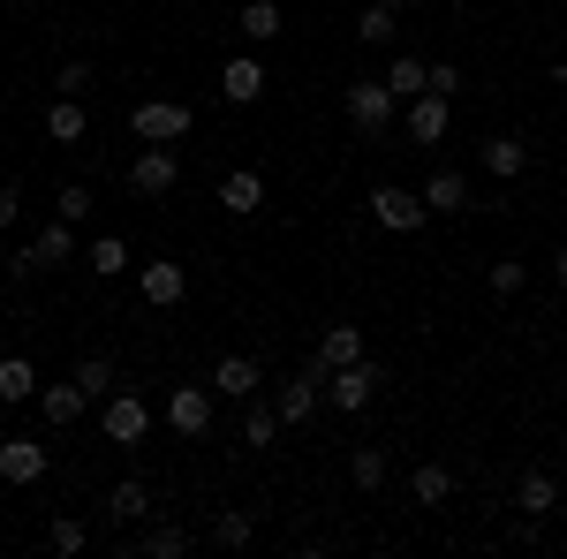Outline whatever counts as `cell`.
<instances>
[{
  "mask_svg": "<svg viewBox=\"0 0 567 559\" xmlns=\"http://www.w3.org/2000/svg\"><path fill=\"white\" fill-rule=\"evenodd\" d=\"M130 130H136V144H182L189 136V106L182 99H136Z\"/></svg>",
  "mask_w": 567,
  "mask_h": 559,
  "instance_id": "cell-1",
  "label": "cell"
},
{
  "mask_svg": "<svg viewBox=\"0 0 567 559\" xmlns=\"http://www.w3.org/2000/svg\"><path fill=\"white\" fill-rule=\"evenodd\" d=\"M371 219H379L386 235H416V227L432 219V205H424V189H393V182H379V189H371Z\"/></svg>",
  "mask_w": 567,
  "mask_h": 559,
  "instance_id": "cell-2",
  "label": "cell"
},
{
  "mask_svg": "<svg viewBox=\"0 0 567 559\" xmlns=\"http://www.w3.org/2000/svg\"><path fill=\"white\" fill-rule=\"evenodd\" d=\"M393 106H401V99H393L386 76H363V84H349V122H355L363 136H386Z\"/></svg>",
  "mask_w": 567,
  "mask_h": 559,
  "instance_id": "cell-3",
  "label": "cell"
},
{
  "mask_svg": "<svg viewBox=\"0 0 567 559\" xmlns=\"http://www.w3.org/2000/svg\"><path fill=\"white\" fill-rule=\"evenodd\" d=\"M175 182H182L175 144H144V152H136V167H130V189H136V197H167Z\"/></svg>",
  "mask_w": 567,
  "mask_h": 559,
  "instance_id": "cell-4",
  "label": "cell"
},
{
  "mask_svg": "<svg viewBox=\"0 0 567 559\" xmlns=\"http://www.w3.org/2000/svg\"><path fill=\"white\" fill-rule=\"evenodd\" d=\"M326 386H333V408H349V416H355V408H371V393L386 386V371L363 355V363H349V371H333Z\"/></svg>",
  "mask_w": 567,
  "mask_h": 559,
  "instance_id": "cell-5",
  "label": "cell"
},
{
  "mask_svg": "<svg viewBox=\"0 0 567 559\" xmlns=\"http://www.w3.org/2000/svg\"><path fill=\"white\" fill-rule=\"evenodd\" d=\"M99 431H106L114 446H144V431H152V408H144L136 393H114V401H106V416H99Z\"/></svg>",
  "mask_w": 567,
  "mask_h": 559,
  "instance_id": "cell-6",
  "label": "cell"
},
{
  "mask_svg": "<svg viewBox=\"0 0 567 559\" xmlns=\"http://www.w3.org/2000/svg\"><path fill=\"white\" fill-rule=\"evenodd\" d=\"M167 424H175L182 438H205V431H213V393L205 386H175L167 393Z\"/></svg>",
  "mask_w": 567,
  "mask_h": 559,
  "instance_id": "cell-7",
  "label": "cell"
},
{
  "mask_svg": "<svg viewBox=\"0 0 567 559\" xmlns=\"http://www.w3.org/2000/svg\"><path fill=\"white\" fill-rule=\"evenodd\" d=\"M219 99H227V106H258V99H265V61L235 53V61L219 69Z\"/></svg>",
  "mask_w": 567,
  "mask_h": 559,
  "instance_id": "cell-8",
  "label": "cell"
},
{
  "mask_svg": "<svg viewBox=\"0 0 567 559\" xmlns=\"http://www.w3.org/2000/svg\"><path fill=\"white\" fill-rule=\"evenodd\" d=\"M318 386H326V371H318V363L296 371V379L280 386V424H310V416H318Z\"/></svg>",
  "mask_w": 567,
  "mask_h": 559,
  "instance_id": "cell-9",
  "label": "cell"
},
{
  "mask_svg": "<svg viewBox=\"0 0 567 559\" xmlns=\"http://www.w3.org/2000/svg\"><path fill=\"white\" fill-rule=\"evenodd\" d=\"M265 205V174L258 167H235L227 182H219V213H235V219H250Z\"/></svg>",
  "mask_w": 567,
  "mask_h": 559,
  "instance_id": "cell-10",
  "label": "cell"
},
{
  "mask_svg": "<svg viewBox=\"0 0 567 559\" xmlns=\"http://www.w3.org/2000/svg\"><path fill=\"white\" fill-rule=\"evenodd\" d=\"M0 476H8V484H39L45 476V446L39 438H0Z\"/></svg>",
  "mask_w": 567,
  "mask_h": 559,
  "instance_id": "cell-11",
  "label": "cell"
},
{
  "mask_svg": "<svg viewBox=\"0 0 567 559\" xmlns=\"http://www.w3.org/2000/svg\"><path fill=\"white\" fill-rule=\"evenodd\" d=\"M310 363H318L326 379H333V371H349V363H363V333H355V325H326V341H318Z\"/></svg>",
  "mask_w": 567,
  "mask_h": 559,
  "instance_id": "cell-12",
  "label": "cell"
},
{
  "mask_svg": "<svg viewBox=\"0 0 567 559\" xmlns=\"http://www.w3.org/2000/svg\"><path fill=\"white\" fill-rule=\"evenodd\" d=\"M258 386H265V371L250 363V355H219L213 393H227V401H258Z\"/></svg>",
  "mask_w": 567,
  "mask_h": 559,
  "instance_id": "cell-13",
  "label": "cell"
},
{
  "mask_svg": "<svg viewBox=\"0 0 567 559\" xmlns=\"http://www.w3.org/2000/svg\"><path fill=\"white\" fill-rule=\"evenodd\" d=\"M515 507H523L529 521L553 515V507H560V484H553V469H523V476H515Z\"/></svg>",
  "mask_w": 567,
  "mask_h": 559,
  "instance_id": "cell-14",
  "label": "cell"
},
{
  "mask_svg": "<svg viewBox=\"0 0 567 559\" xmlns=\"http://www.w3.org/2000/svg\"><path fill=\"white\" fill-rule=\"evenodd\" d=\"M84 401H91V393L76 386V379H69V386H39V416L53 431H69V424H84Z\"/></svg>",
  "mask_w": 567,
  "mask_h": 559,
  "instance_id": "cell-15",
  "label": "cell"
},
{
  "mask_svg": "<svg viewBox=\"0 0 567 559\" xmlns=\"http://www.w3.org/2000/svg\"><path fill=\"white\" fill-rule=\"evenodd\" d=\"M409 136L416 144H439L446 136V91H416L409 99Z\"/></svg>",
  "mask_w": 567,
  "mask_h": 559,
  "instance_id": "cell-16",
  "label": "cell"
},
{
  "mask_svg": "<svg viewBox=\"0 0 567 559\" xmlns=\"http://www.w3.org/2000/svg\"><path fill=\"white\" fill-rule=\"evenodd\" d=\"M76 258V227L69 219H45L39 235H31V265H69Z\"/></svg>",
  "mask_w": 567,
  "mask_h": 559,
  "instance_id": "cell-17",
  "label": "cell"
},
{
  "mask_svg": "<svg viewBox=\"0 0 567 559\" xmlns=\"http://www.w3.org/2000/svg\"><path fill=\"white\" fill-rule=\"evenodd\" d=\"M182 296H189V272L182 265H144V302L152 310H175Z\"/></svg>",
  "mask_w": 567,
  "mask_h": 559,
  "instance_id": "cell-18",
  "label": "cell"
},
{
  "mask_svg": "<svg viewBox=\"0 0 567 559\" xmlns=\"http://www.w3.org/2000/svg\"><path fill=\"white\" fill-rule=\"evenodd\" d=\"M23 401H39V371H31V355H8L0 363V408H23Z\"/></svg>",
  "mask_w": 567,
  "mask_h": 559,
  "instance_id": "cell-19",
  "label": "cell"
},
{
  "mask_svg": "<svg viewBox=\"0 0 567 559\" xmlns=\"http://www.w3.org/2000/svg\"><path fill=\"white\" fill-rule=\"evenodd\" d=\"M523 167H529V144H523V136H484V174L515 182Z\"/></svg>",
  "mask_w": 567,
  "mask_h": 559,
  "instance_id": "cell-20",
  "label": "cell"
},
{
  "mask_svg": "<svg viewBox=\"0 0 567 559\" xmlns=\"http://www.w3.org/2000/svg\"><path fill=\"white\" fill-rule=\"evenodd\" d=\"M235 31H243L250 45H272L280 39V0H250V8L235 15Z\"/></svg>",
  "mask_w": 567,
  "mask_h": 559,
  "instance_id": "cell-21",
  "label": "cell"
},
{
  "mask_svg": "<svg viewBox=\"0 0 567 559\" xmlns=\"http://www.w3.org/2000/svg\"><path fill=\"white\" fill-rule=\"evenodd\" d=\"M424 205H432V219L439 213H462V205H470V182H462L454 167H439L432 182H424Z\"/></svg>",
  "mask_w": 567,
  "mask_h": 559,
  "instance_id": "cell-22",
  "label": "cell"
},
{
  "mask_svg": "<svg viewBox=\"0 0 567 559\" xmlns=\"http://www.w3.org/2000/svg\"><path fill=\"white\" fill-rule=\"evenodd\" d=\"M250 537H258V515H250V507H227V515H213V545H219V552H243Z\"/></svg>",
  "mask_w": 567,
  "mask_h": 559,
  "instance_id": "cell-23",
  "label": "cell"
},
{
  "mask_svg": "<svg viewBox=\"0 0 567 559\" xmlns=\"http://www.w3.org/2000/svg\"><path fill=\"white\" fill-rule=\"evenodd\" d=\"M45 136L53 144H84V99H53L45 106Z\"/></svg>",
  "mask_w": 567,
  "mask_h": 559,
  "instance_id": "cell-24",
  "label": "cell"
},
{
  "mask_svg": "<svg viewBox=\"0 0 567 559\" xmlns=\"http://www.w3.org/2000/svg\"><path fill=\"white\" fill-rule=\"evenodd\" d=\"M386 84H393V99H416V91H432V61L401 53V61H386Z\"/></svg>",
  "mask_w": 567,
  "mask_h": 559,
  "instance_id": "cell-25",
  "label": "cell"
},
{
  "mask_svg": "<svg viewBox=\"0 0 567 559\" xmlns=\"http://www.w3.org/2000/svg\"><path fill=\"white\" fill-rule=\"evenodd\" d=\"M409 491H416V507H446V491H454V469H446V462H424V469L409 476Z\"/></svg>",
  "mask_w": 567,
  "mask_h": 559,
  "instance_id": "cell-26",
  "label": "cell"
},
{
  "mask_svg": "<svg viewBox=\"0 0 567 559\" xmlns=\"http://www.w3.org/2000/svg\"><path fill=\"white\" fill-rule=\"evenodd\" d=\"M136 552H144V559H182V552H189V529L159 521V529H144V537H136Z\"/></svg>",
  "mask_w": 567,
  "mask_h": 559,
  "instance_id": "cell-27",
  "label": "cell"
},
{
  "mask_svg": "<svg viewBox=\"0 0 567 559\" xmlns=\"http://www.w3.org/2000/svg\"><path fill=\"white\" fill-rule=\"evenodd\" d=\"M106 515H114V521H144V515H152V491H144L136 476H130V484H114V491H106Z\"/></svg>",
  "mask_w": 567,
  "mask_h": 559,
  "instance_id": "cell-28",
  "label": "cell"
},
{
  "mask_svg": "<svg viewBox=\"0 0 567 559\" xmlns=\"http://www.w3.org/2000/svg\"><path fill=\"white\" fill-rule=\"evenodd\" d=\"M91 272H99V280H114V272H130V242H122V235H99V242H91Z\"/></svg>",
  "mask_w": 567,
  "mask_h": 559,
  "instance_id": "cell-29",
  "label": "cell"
},
{
  "mask_svg": "<svg viewBox=\"0 0 567 559\" xmlns=\"http://www.w3.org/2000/svg\"><path fill=\"white\" fill-rule=\"evenodd\" d=\"M393 31H401V23H393V8H386V0H371V8L355 15V39H363V45H386Z\"/></svg>",
  "mask_w": 567,
  "mask_h": 559,
  "instance_id": "cell-30",
  "label": "cell"
},
{
  "mask_svg": "<svg viewBox=\"0 0 567 559\" xmlns=\"http://www.w3.org/2000/svg\"><path fill=\"white\" fill-rule=\"evenodd\" d=\"M349 476L363 484V491H379V484H386V446H355V454H349Z\"/></svg>",
  "mask_w": 567,
  "mask_h": 559,
  "instance_id": "cell-31",
  "label": "cell"
},
{
  "mask_svg": "<svg viewBox=\"0 0 567 559\" xmlns=\"http://www.w3.org/2000/svg\"><path fill=\"white\" fill-rule=\"evenodd\" d=\"M250 416H243V446H272L280 438V408H258V401H243Z\"/></svg>",
  "mask_w": 567,
  "mask_h": 559,
  "instance_id": "cell-32",
  "label": "cell"
},
{
  "mask_svg": "<svg viewBox=\"0 0 567 559\" xmlns=\"http://www.w3.org/2000/svg\"><path fill=\"white\" fill-rule=\"evenodd\" d=\"M45 545H53V552H84V545H91V529H84L76 515H61L53 529H45Z\"/></svg>",
  "mask_w": 567,
  "mask_h": 559,
  "instance_id": "cell-33",
  "label": "cell"
},
{
  "mask_svg": "<svg viewBox=\"0 0 567 559\" xmlns=\"http://www.w3.org/2000/svg\"><path fill=\"white\" fill-rule=\"evenodd\" d=\"M69 379H76L84 393H106V386H114V363H106V355H84V363H76Z\"/></svg>",
  "mask_w": 567,
  "mask_h": 559,
  "instance_id": "cell-34",
  "label": "cell"
},
{
  "mask_svg": "<svg viewBox=\"0 0 567 559\" xmlns=\"http://www.w3.org/2000/svg\"><path fill=\"white\" fill-rule=\"evenodd\" d=\"M84 213H91V189H84V182H69V189L53 197V219H69V227H76Z\"/></svg>",
  "mask_w": 567,
  "mask_h": 559,
  "instance_id": "cell-35",
  "label": "cell"
},
{
  "mask_svg": "<svg viewBox=\"0 0 567 559\" xmlns=\"http://www.w3.org/2000/svg\"><path fill=\"white\" fill-rule=\"evenodd\" d=\"M484 280H492V296H515V288H523L529 272H523V265H515V258H499V265H492V272H484Z\"/></svg>",
  "mask_w": 567,
  "mask_h": 559,
  "instance_id": "cell-36",
  "label": "cell"
},
{
  "mask_svg": "<svg viewBox=\"0 0 567 559\" xmlns=\"http://www.w3.org/2000/svg\"><path fill=\"white\" fill-rule=\"evenodd\" d=\"M84 84H91V69H84V61H69V69L53 76V91H61V99H84Z\"/></svg>",
  "mask_w": 567,
  "mask_h": 559,
  "instance_id": "cell-37",
  "label": "cell"
},
{
  "mask_svg": "<svg viewBox=\"0 0 567 559\" xmlns=\"http://www.w3.org/2000/svg\"><path fill=\"white\" fill-rule=\"evenodd\" d=\"M454 84H462V69H454V61H432V91H446V99H454Z\"/></svg>",
  "mask_w": 567,
  "mask_h": 559,
  "instance_id": "cell-38",
  "label": "cell"
},
{
  "mask_svg": "<svg viewBox=\"0 0 567 559\" xmlns=\"http://www.w3.org/2000/svg\"><path fill=\"white\" fill-rule=\"evenodd\" d=\"M16 219H23V197H16V189L0 182V227H16Z\"/></svg>",
  "mask_w": 567,
  "mask_h": 559,
  "instance_id": "cell-39",
  "label": "cell"
},
{
  "mask_svg": "<svg viewBox=\"0 0 567 559\" xmlns=\"http://www.w3.org/2000/svg\"><path fill=\"white\" fill-rule=\"evenodd\" d=\"M553 272H560V288H567V242H560V258H553Z\"/></svg>",
  "mask_w": 567,
  "mask_h": 559,
  "instance_id": "cell-40",
  "label": "cell"
},
{
  "mask_svg": "<svg viewBox=\"0 0 567 559\" xmlns=\"http://www.w3.org/2000/svg\"><path fill=\"white\" fill-rule=\"evenodd\" d=\"M553 84H560V91H567V61H553Z\"/></svg>",
  "mask_w": 567,
  "mask_h": 559,
  "instance_id": "cell-41",
  "label": "cell"
},
{
  "mask_svg": "<svg viewBox=\"0 0 567 559\" xmlns=\"http://www.w3.org/2000/svg\"><path fill=\"white\" fill-rule=\"evenodd\" d=\"M386 8H416V0H386Z\"/></svg>",
  "mask_w": 567,
  "mask_h": 559,
  "instance_id": "cell-42",
  "label": "cell"
}]
</instances>
